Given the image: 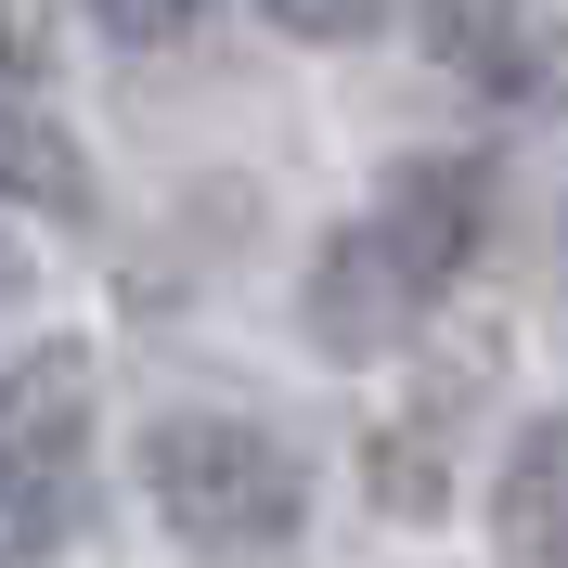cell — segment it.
Instances as JSON below:
<instances>
[{
    "mask_svg": "<svg viewBox=\"0 0 568 568\" xmlns=\"http://www.w3.org/2000/svg\"><path fill=\"white\" fill-rule=\"evenodd\" d=\"M426 39H439V65L478 78V91H530V27H517V0H426Z\"/></svg>",
    "mask_w": 568,
    "mask_h": 568,
    "instance_id": "cell-7",
    "label": "cell"
},
{
    "mask_svg": "<svg viewBox=\"0 0 568 568\" xmlns=\"http://www.w3.org/2000/svg\"><path fill=\"white\" fill-rule=\"evenodd\" d=\"M491 530H504V556L568 568V414H542L530 439L504 453V478H491Z\"/></svg>",
    "mask_w": 568,
    "mask_h": 568,
    "instance_id": "cell-5",
    "label": "cell"
},
{
    "mask_svg": "<svg viewBox=\"0 0 568 568\" xmlns=\"http://www.w3.org/2000/svg\"><path fill=\"white\" fill-rule=\"evenodd\" d=\"M400 323H414V297H400L388 246H375V233H336V246H323V272H311V336H323L336 362H375Z\"/></svg>",
    "mask_w": 568,
    "mask_h": 568,
    "instance_id": "cell-4",
    "label": "cell"
},
{
    "mask_svg": "<svg viewBox=\"0 0 568 568\" xmlns=\"http://www.w3.org/2000/svg\"><path fill=\"white\" fill-rule=\"evenodd\" d=\"M258 13H272V27H297V39H362L388 0H258Z\"/></svg>",
    "mask_w": 568,
    "mask_h": 568,
    "instance_id": "cell-8",
    "label": "cell"
},
{
    "mask_svg": "<svg viewBox=\"0 0 568 568\" xmlns=\"http://www.w3.org/2000/svg\"><path fill=\"white\" fill-rule=\"evenodd\" d=\"M375 246H388L400 297H439V284L478 258V233H491V181L465 169V155H414V169H388V194H375V220H362Z\"/></svg>",
    "mask_w": 568,
    "mask_h": 568,
    "instance_id": "cell-3",
    "label": "cell"
},
{
    "mask_svg": "<svg viewBox=\"0 0 568 568\" xmlns=\"http://www.w3.org/2000/svg\"><path fill=\"white\" fill-rule=\"evenodd\" d=\"M78 439H91V375L78 349H39L0 375V556L39 568L78 504Z\"/></svg>",
    "mask_w": 568,
    "mask_h": 568,
    "instance_id": "cell-2",
    "label": "cell"
},
{
    "mask_svg": "<svg viewBox=\"0 0 568 568\" xmlns=\"http://www.w3.org/2000/svg\"><path fill=\"white\" fill-rule=\"evenodd\" d=\"M0 194H13V207H52V220L91 207V155H78L52 116H27L13 91H0Z\"/></svg>",
    "mask_w": 568,
    "mask_h": 568,
    "instance_id": "cell-6",
    "label": "cell"
},
{
    "mask_svg": "<svg viewBox=\"0 0 568 568\" xmlns=\"http://www.w3.org/2000/svg\"><path fill=\"white\" fill-rule=\"evenodd\" d=\"M142 478H155V517H169L181 542H207V556H258V542L297 530V453L284 439H258V426L233 414H169L155 439H142Z\"/></svg>",
    "mask_w": 568,
    "mask_h": 568,
    "instance_id": "cell-1",
    "label": "cell"
},
{
    "mask_svg": "<svg viewBox=\"0 0 568 568\" xmlns=\"http://www.w3.org/2000/svg\"><path fill=\"white\" fill-rule=\"evenodd\" d=\"M0 297H13V258H0Z\"/></svg>",
    "mask_w": 568,
    "mask_h": 568,
    "instance_id": "cell-10",
    "label": "cell"
},
{
    "mask_svg": "<svg viewBox=\"0 0 568 568\" xmlns=\"http://www.w3.org/2000/svg\"><path fill=\"white\" fill-rule=\"evenodd\" d=\"M91 13H104V27L130 39V52H155V39H181L194 13H207V0H91Z\"/></svg>",
    "mask_w": 568,
    "mask_h": 568,
    "instance_id": "cell-9",
    "label": "cell"
}]
</instances>
